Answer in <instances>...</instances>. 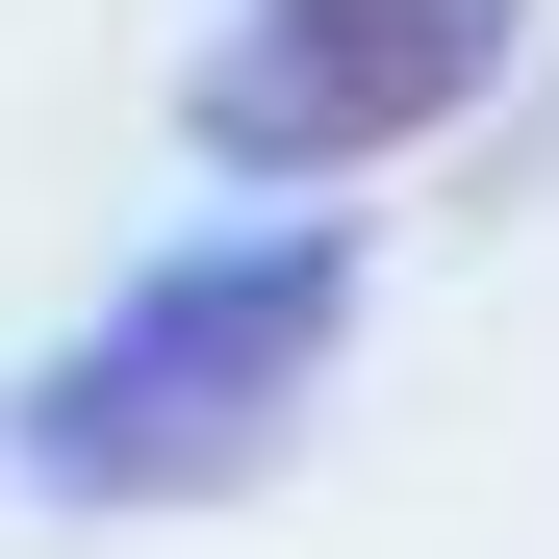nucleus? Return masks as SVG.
Instances as JSON below:
<instances>
[{"label":"nucleus","instance_id":"1","mask_svg":"<svg viewBox=\"0 0 559 559\" xmlns=\"http://www.w3.org/2000/svg\"><path fill=\"white\" fill-rule=\"evenodd\" d=\"M331 356H356V229H204V254H153L103 331H51L26 382H0V457H26L51 509H204V484H254V457L306 432Z\"/></svg>","mask_w":559,"mask_h":559},{"label":"nucleus","instance_id":"2","mask_svg":"<svg viewBox=\"0 0 559 559\" xmlns=\"http://www.w3.org/2000/svg\"><path fill=\"white\" fill-rule=\"evenodd\" d=\"M509 51H534V0H229L204 76H178V128L229 178H382V153H432L484 103Z\"/></svg>","mask_w":559,"mask_h":559}]
</instances>
